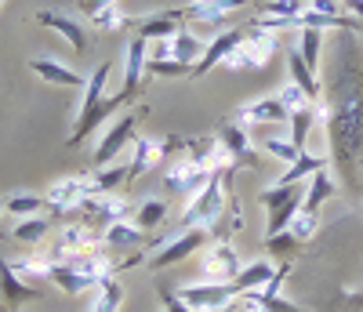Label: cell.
Wrapping results in <instances>:
<instances>
[{
    "mask_svg": "<svg viewBox=\"0 0 363 312\" xmlns=\"http://www.w3.org/2000/svg\"><path fill=\"white\" fill-rule=\"evenodd\" d=\"M327 99L320 116L327 123L330 167L352 196H363V40L359 33L335 37V62L327 73Z\"/></svg>",
    "mask_w": 363,
    "mask_h": 312,
    "instance_id": "cell-1",
    "label": "cell"
},
{
    "mask_svg": "<svg viewBox=\"0 0 363 312\" xmlns=\"http://www.w3.org/2000/svg\"><path fill=\"white\" fill-rule=\"evenodd\" d=\"M225 204H233V171L215 174L203 189H196L193 196H186V214H182V229L186 225H200L207 233L222 229V214Z\"/></svg>",
    "mask_w": 363,
    "mask_h": 312,
    "instance_id": "cell-2",
    "label": "cell"
},
{
    "mask_svg": "<svg viewBox=\"0 0 363 312\" xmlns=\"http://www.w3.org/2000/svg\"><path fill=\"white\" fill-rule=\"evenodd\" d=\"M277 48H280L277 33H265V29L247 26V37L240 40V48L222 62V66L233 69V73H240V69H265V66H269V58L277 55Z\"/></svg>",
    "mask_w": 363,
    "mask_h": 312,
    "instance_id": "cell-3",
    "label": "cell"
},
{
    "mask_svg": "<svg viewBox=\"0 0 363 312\" xmlns=\"http://www.w3.org/2000/svg\"><path fill=\"white\" fill-rule=\"evenodd\" d=\"M142 116H145V106H135V109H128L120 120L109 123L106 135H102L99 145H95V160H99V167H109L116 156L138 138V120H142Z\"/></svg>",
    "mask_w": 363,
    "mask_h": 312,
    "instance_id": "cell-4",
    "label": "cell"
},
{
    "mask_svg": "<svg viewBox=\"0 0 363 312\" xmlns=\"http://www.w3.org/2000/svg\"><path fill=\"white\" fill-rule=\"evenodd\" d=\"M73 214H80V225L95 229V233L102 236L113 222H124V218H128V204L116 200L113 193H106V196H87Z\"/></svg>",
    "mask_w": 363,
    "mask_h": 312,
    "instance_id": "cell-5",
    "label": "cell"
},
{
    "mask_svg": "<svg viewBox=\"0 0 363 312\" xmlns=\"http://www.w3.org/2000/svg\"><path fill=\"white\" fill-rule=\"evenodd\" d=\"M207 229H200V225H186V229H178L160 251L153 255V269L160 272V269H171V265H178V262H186L189 255H196L200 247L207 243Z\"/></svg>",
    "mask_w": 363,
    "mask_h": 312,
    "instance_id": "cell-6",
    "label": "cell"
},
{
    "mask_svg": "<svg viewBox=\"0 0 363 312\" xmlns=\"http://www.w3.org/2000/svg\"><path fill=\"white\" fill-rule=\"evenodd\" d=\"M236 294H240L236 284H215V279H207V284H186V287L178 291V298L186 301L189 308H196V312H218Z\"/></svg>",
    "mask_w": 363,
    "mask_h": 312,
    "instance_id": "cell-7",
    "label": "cell"
},
{
    "mask_svg": "<svg viewBox=\"0 0 363 312\" xmlns=\"http://www.w3.org/2000/svg\"><path fill=\"white\" fill-rule=\"evenodd\" d=\"M240 269H244V262H240V251L229 240H218L203 251V272L215 279V284H233L240 276Z\"/></svg>",
    "mask_w": 363,
    "mask_h": 312,
    "instance_id": "cell-8",
    "label": "cell"
},
{
    "mask_svg": "<svg viewBox=\"0 0 363 312\" xmlns=\"http://www.w3.org/2000/svg\"><path fill=\"white\" fill-rule=\"evenodd\" d=\"M99 243H102V236H99L95 229L69 225V229L58 233V240H55V247H51V262H73V258H80V255H87V251H99Z\"/></svg>",
    "mask_w": 363,
    "mask_h": 312,
    "instance_id": "cell-9",
    "label": "cell"
},
{
    "mask_svg": "<svg viewBox=\"0 0 363 312\" xmlns=\"http://www.w3.org/2000/svg\"><path fill=\"white\" fill-rule=\"evenodd\" d=\"M284 120H291V113H287V106L277 95L255 99V102L236 109V123H240V128H269V123H284Z\"/></svg>",
    "mask_w": 363,
    "mask_h": 312,
    "instance_id": "cell-10",
    "label": "cell"
},
{
    "mask_svg": "<svg viewBox=\"0 0 363 312\" xmlns=\"http://www.w3.org/2000/svg\"><path fill=\"white\" fill-rule=\"evenodd\" d=\"M211 178H215V174H211L207 167H200V164H193L189 160V156H182V160L164 174V185H167V189L171 193H182V196H193L196 189H203V185L211 182Z\"/></svg>",
    "mask_w": 363,
    "mask_h": 312,
    "instance_id": "cell-11",
    "label": "cell"
},
{
    "mask_svg": "<svg viewBox=\"0 0 363 312\" xmlns=\"http://www.w3.org/2000/svg\"><path fill=\"white\" fill-rule=\"evenodd\" d=\"M37 26L55 29V33L62 37L73 51H87V29H84V22H80V18H73V15H66V11L48 8V11H37Z\"/></svg>",
    "mask_w": 363,
    "mask_h": 312,
    "instance_id": "cell-12",
    "label": "cell"
},
{
    "mask_svg": "<svg viewBox=\"0 0 363 312\" xmlns=\"http://www.w3.org/2000/svg\"><path fill=\"white\" fill-rule=\"evenodd\" d=\"M244 37H247V29H225V33H218L215 40H207V51L193 66V77H207L215 66H222V62L240 48V40H244Z\"/></svg>",
    "mask_w": 363,
    "mask_h": 312,
    "instance_id": "cell-13",
    "label": "cell"
},
{
    "mask_svg": "<svg viewBox=\"0 0 363 312\" xmlns=\"http://www.w3.org/2000/svg\"><path fill=\"white\" fill-rule=\"evenodd\" d=\"M87 196H91L87 178H62V182H55L51 189H48V207L55 214H73Z\"/></svg>",
    "mask_w": 363,
    "mask_h": 312,
    "instance_id": "cell-14",
    "label": "cell"
},
{
    "mask_svg": "<svg viewBox=\"0 0 363 312\" xmlns=\"http://www.w3.org/2000/svg\"><path fill=\"white\" fill-rule=\"evenodd\" d=\"M145 62H149V40L135 37L128 44V55H124V87H120V95L124 102H131L142 87V77H145Z\"/></svg>",
    "mask_w": 363,
    "mask_h": 312,
    "instance_id": "cell-15",
    "label": "cell"
},
{
    "mask_svg": "<svg viewBox=\"0 0 363 312\" xmlns=\"http://www.w3.org/2000/svg\"><path fill=\"white\" fill-rule=\"evenodd\" d=\"M240 8H247V0H189V4L182 8V18H186V22L215 26L218 18H229Z\"/></svg>",
    "mask_w": 363,
    "mask_h": 312,
    "instance_id": "cell-16",
    "label": "cell"
},
{
    "mask_svg": "<svg viewBox=\"0 0 363 312\" xmlns=\"http://www.w3.org/2000/svg\"><path fill=\"white\" fill-rule=\"evenodd\" d=\"M182 26H186V18H182V8L153 11V15H142V18H138V37H142V40H171Z\"/></svg>",
    "mask_w": 363,
    "mask_h": 312,
    "instance_id": "cell-17",
    "label": "cell"
},
{
    "mask_svg": "<svg viewBox=\"0 0 363 312\" xmlns=\"http://www.w3.org/2000/svg\"><path fill=\"white\" fill-rule=\"evenodd\" d=\"M48 279L62 291V294H80V291H91V287H99V279H91L87 272H80L77 265L69 262H51L48 265Z\"/></svg>",
    "mask_w": 363,
    "mask_h": 312,
    "instance_id": "cell-18",
    "label": "cell"
},
{
    "mask_svg": "<svg viewBox=\"0 0 363 312\" xmlns=\"http://www.w3.org/2000/svg\"><path fill=\"white\" fill-rule=\"evenodd\" d=\"M29 69H33L44 84H55V87H87V80L77 69L62 66V62H55V58H29Z\"/></svg>",
    "mask_w": 363,
    "mask_h": 312,
    "instance_id": "cell-19",
    "label": "cell"
},
{
    "mask_svg": "<svg viewBox=\"0 0 363 312\" xmlns=\"http://www.w3.org/2000/svg\"><path fill=\"white\" fill-rule=\"evenodd\" d=\"M0 294H4V301H8L11 308H18L22 301H33V298H37V287H29L26 279L15 272V265L0 258Z\"/></svg>",
    "mask_w": 363,
    "mask_h": 312,
    "instance_id": "cell-20",
    "label": "cell"
},
{
    "mask_svg": "<svg viewBox=\"0 0 363 312\" xmlns=\"http://www.w3.org/2000/svg\"><path fill=\"white\" fill-rule=\"evenodd\" d=\"M335 193H338V185H335V174H330V167H323V171H316V174H309V182H306V211H313V214H320V207L327 204V200H335Z\"/></svg>",
    "mask_w": 363,
    "mask_h": 312,
    "instance_id": "cell-21",
    "label": "cell"
},
{
    "mask_svg": "<svg viewBox=\"0 0 363 312\" xmlns=\"http://www.w3.org/2000/svg\"><path fill=\"white\" fill-rule=\"evenodd\" d=\"M218 138H222V145L229 149V156H233L236 167H240V164H255V145H251V138H247V128H240V123L233 120V123H225V128L218 131Z\"/></svg>",
    "mask_w": 363,
    "mask_h": 312,
    "instance_id": "cell-22",
    "label": "cell"
},
{
    "mask_svg": "<svg viewBox=\"0 0 363 312\" xmlns=\"http://www.w3.org/2000/svg\"><path fill=\"white\" fill-rule=\"evenodd\" d=\"M323 167H330V156H316V152H306V149H301V152H298V160L287 164V171L277 178V185L309 182V174H316V171H323Z\"/></svg>",
    "mask_w": 363,
    "mask_h": 312,
    "instance_id": "cell-23",
    "label": "cell"
},
{
    "mask_svg": "<svg viewBox=\"0 0 363 312\" xmlns=\"http://www.w3.org/2000/svg\"><path fill=\"white\" fill-rule=\"evenodd\" d=\"M160 160H164V152H160V142H153V138L138 135V138H135V160L128 164V182L142 178L145 171H153V167H157Z\"/></svg>",
    "mask_w": 363,
    "mask_h": 312,
    "instance_id": "cell-24",
    "label": "cell"
},
{
    "mask_svg": "<svg viewBox=\"0 0 363 312\" xmlns=\"http://www.w3.org/2000/svg\"><path fill=\"white\" fill-rule=\"evenodd\" d=\"M287 69H291V80L309 95V102H320V99H323V84H320V77L306 66V58H301L298 51H287Z\"/></svg>",
    "mask_w": 363,
    "mask_h": 312,
    "instance_id": "cell-25",
    "label": "cell"
},
{
    "mask_svg": "<svg viewBox=\"0 0 363 312\" xmlns=\"http://www.w3.org/2000/svg\"><path fill=\"white\" fill-rule=\"evenodd\" d=\"M203 51H207V40H200L196 33H189V26H182L178 33L171 37V55L178 62H186V66H196V62L203 58Z\"/></svg>",
    "mask_w": 363,
    "mask_h": 312,
    "instance_id": "cell-26",
    "label": "cell"
},
{
    "mask_svg": "<svg viewBox=\"0 0 363 312\" xmlns=\"http://www.w3.org/2000/svg\"><path fill=\"white\" fill-rule=\"evenodd\" d=\"M124 182H128V164H109V167H99L87 178V189H91V196H106Z\"/></svg>",
    "mask_w": 363,
    "mask_h": 312,
    "instance_id": "cell-27",
    "label": "cell"
},
{
    "mask_svg": "<svg viewBox=\"0 0 363 312\" xmlns=\"http://www.w3.org/2000/svg\"><path fill=\"white\" fill-rule=\"evenodd\" d=\"M272 276H277V269H272L269 262H251V265L240 269V276L233 279V284H236L240 294H247V291H262Z\"/></svg>",
    "mask_w": 363,
    "mask_h": 312,
    "instance_id": "cell-28",
    "label": "cell"
},
{
    "mask_svg": "<svg viewBox=\"0 0 363 312\" xmlns=\"http://www.w3.org/2000/svg\"><path fill=\"white\" fill-rule=\"evenodd\" d=\"M102 240L109 243V247H124V251H131V247H142L145 243V233L135 225V222H113L106 233H102Z\"/></svg>",
    "mask_w": 363,
    "mask_h": 312,
    "instance_id": "cell-29",
    "label": "cell"
},
{
    "mask_svg": "<svg viewBox=\"0 0 363 312\" xmlns=\"http://www.w3.org/2000/svg\"><path fill=\"white\" fill-rule=\"evenodd\" d=\"M316 116H320V106H316V102H309V106H301V109L291 113V142H294L298 149H306V138H309V131H313Z\"/></svg>",
    "mask_w": 363,
    "mask_h": 312,
    "instance_id": "cell-30",
    "label": "cell"
},
{
    "mask_svg": "<svg viewBox=\"0 0 363 312\" xmlns=\"http://www.w3.org/2000/svg\"><path fill=\"white\" fill-rule=\"evenodd\" d=\"M91 22H95L102 33H120V29H128L131 22H138L135 15H128V11H120L116 4H106V8H99V11H91L87 15Z\"/></svg>",
    "mask_w": 363,
    "mask_h": 312,
    "instance_id": "cell-31",
    "label": "cell"
},
{
    "mask_svg": "<svg viewBox=\"0 0 363 312\" xmlns=\"http://www.w3.org/2000/svg\"><path fill=\"white\" fill-rule=\"evenodd\" d=\"M301 58H306V66L316 73L320 69V51H323V33H320V29H298V48H294Z\"/></svg>",
    "mask_w": 363,
    "mask_h": 312,
    "instance_id": "cell-32",
    "label": "cell"
},
{
    "mask_svg": "<svg viewBox=\"0 0 363 312\" xmlns=\"http://www.w3.org/2000/svg\"><path fill=\"white\" fill-rule=\"evenodd\" d=\"M95 291H99V298H95V308L91 312H120V305H124V287H120L116 276H106Z\"/></svg>",
    "mask_w": 363,
    "mask_h": 312,
    "instance_id": "cell-33",
    "label": "cell"
},
{
    "mask_svg": "<svg viewBox=\"0 0 363 312\" xmlns=\"http://www.w3.org/2000/svg\"><path fill=\"white\" fill-rule=\"evenodd\" d=\"M164 218H167V204L164 200H142L138 211H135V225L142 233H153L164 225Z\"/></svg>",
    "mask_w": 363,
    "mask_h": 312,
    "instance_id": "cell-34",
    "label": "cell"
},
{
    "mask_svg": "<svg viewBox=\"0 0 363 312\" xmlns=\"http://www.w3.org/2000/svg\"><path fill=\"white\" fill-rule=\"evenodd\" d=\"M48 229H51V222L44 214H33V218H22V222H15V240L18 243H40L44 236H48Z\"/></svg>",
    "mask_w": 363,
    "mask_h": 312,
    "instance_id": "cell-35",
    "label": "cell"
},
{
    "mask_svg": "<svg viewBox=\"0 0 363 312\" xmlns=\"http://www.w3.org/2000/svg\"><path fill=\"white\" fill-rule=\"evenodd\" d=\"M4 211H8V214H18V218H33V214L51 211V207H48V196H29V193H22V196H11V200L4 204Z\"/></svg>",
    "mask_w": 363,
    "mask_h": 312,
    "instance_id": "cell-36",
    "label": "cell"
},
{
    "mask_svg": "<svg viewBox=\"0 0 363 312\" xmlns=\"http://www.w3.org/2000/svg\"><path fill=\"white\" fill-rule=\"evenodd\" d=\"M316 225H320V218H316L313 211H306V207H301V211L291 218L287 233L294 236V243H306V240H313V236H316Z\"/></svg>",
    "mask_w": 363,
    "mask_h": 312,
    "instance_id": "cell-37",
    "label": "cell"
},
{
    "mask_svg": "<svg viewBox=\"0 0 363 312\" xmlns=\"http://www.w3.org/2000/svg\"><path fill=\"white\" fill-rule=\"evenodd\" d=\"M306 8H309L306 0H265V4H258V11L272 18H298Z\"/></svg>",
    "mask_w": 363,
    "mask_h": 312,
    "instance_id": "cell-38",
    "label": "cell"
},
{
    "mask_svg": "<svg viewBox=\"0 0 363 312\" xmlns=\"http://www.w3.org/2000/svg\"><path fill=\"white\" fill-rule=\"evenodd\" d=\"M262 152H269L272 160H280V164H294L301 149H298L291 138H265V142H262Z\"/></svg>",
    "mask_w": 363,
    "mask_h": 312,
    "instance_id": "cell-39",
    "label": "cell"
},
{
    "mask_svg": "<svg viewBox=\"0 0 363 312\" xmlns=\"http://www.w3.org/2000/svg\"><path fill=\"white\" fill-rule=\"evenodd\" d=\"M145 73H149V77L171 80V77H189L193 69L186 66V62H178V58H164V62H145Z\"/></svg>",
    "mask_w": 363,
    "mask_h": 312,
    "instance_id": "cell-40",
    "label": "cell"
},
{
    "mask_svg": "<svg viewBox=\"0 0 363 312\" xmlns=\"http://www.w3.org/2000/svg\"><path fill=\"white\" fill-rule=\"evenodd\" d=\"M277 99L287 106V113H294V109H301V106H309V95H306V91H301L294 80H287V84L277 91Z\"/></svg>",
    "mask_w": 363,
    "mask_h": 312,
    "instance_id": "cell-41",
    "label": "cell"
},
{
    "mask_svg": "<svg viewBox=\"0 0 363 312\" xmlns=\"http://www.w3.org/2000/svg\"><path fill=\"white\" fill-rule=\"evenodd\" d=\"M258 305H262V312H309V308H301V305H291L284 294H258Z\"/></svg>",
    "mask_w": 363,
    "mask_h": 312,
    "instance_id": "cell-42",
    "label": "cell"
},
{
    "mask_svg": "<svg viewBox=\"0 0 363 312\" xmlns=\"http://www.w3.org/2000/svg\"><path fill=\"white\" fill-rule=\"evenodd\" d=\"M160 301H164V312H196V308H189L186 301L178 298V291H167V287L160 291Z\"/></svg>",
    "mask_w": 363,
    "mask_h": 312,
    "instance_id": "cell-43",
    "label": "cell"
},
{
    "mask_svg": "<svg viewBox=\"0 0 363 312\" xmlns=\"http://www.w3.org/2000/svg\"><path fill=\"white\" fill-rule=\"evenodd\" d=\"M309 8L320 15H345V0H309Z\"/></svg>",
    "mask_w": 363,
    "mask_h": 312,
    "instance_id": "cell-44",
    "label": "cell"
},
{
    "mask_svg": "<svg viewBox=\"0 0 363 312\" xmlns=\"http://www.w3.org/2000/svg\"><path fill=\"white\" fill-rule=\"evenodd\" d=\"M338 298H342L345 308H363V287H349V291H342Z\"/></svg>",
    "mask_w": 363,
    "mask_h": 312,
    "instance_id": "cell-45",
    "label": "cell"
},
{
    "mask_svg": "<svg viewBox=\"0 0 363 312\" xmlns=\"http://www.w3.org/2000/svg\"><path fill=\"white\" fill-rule=\"evenodd\" d=\"M106 4H116V0H80V11L91 15V11H99V8H106Z\"/></svg>",
    "mask_w": 363,
    "mask_h": 312,
    "instance_id": "cell-46",
    "label": "cell"
},
{
    "mask_svg": "<svg viewBox=\"0 0 363 312\" xmlns=\"http://www.w3.org/2000/svg\"><path fill=\"white\" fill-rule=\"evenodd\" d=\"M345 15H352V18L363 22V0H345Z\"/></svg>",
    "mask_w": 363,
    "mask_h": 312,
    "instance_id": "cell-47",
    "label": "cell"
},
{
    "mask_svg": "<svg viewBox=\"0 0 363 312\" xmlns=\"http://www.w3.org/2000/svg\"><path fill=\"white\" fill-rule=\"evenodd\" d=\"M0 211H4V207H0ZM0 218H4V214H0ZM0 236H4V225H0Z\"/></svg>",
    "mask_w": 363,
    "mask_h": 312,
    "instance_id": "cell-48",
    "label": "cell"
},
{
    "mask_svg": "<svg viewBox=\"0 0 363 312\" xmlns=\"http://www.w3.org/2000/svg\"><path fill=\"white\" fill-rule=\"evenodd\" d=\"M11 312H18V308H11Z\"/></svg>",
    "mask_w": 363,
    "mask_h": 312,
    "instance_id": "cell-49",
    "label": "cell"
},
{
    "mask_svg": "<svg viewBox=\"0 0 363 312\" xmlns=\"http://www.w3.org/2000/svg\"><path fill=\"white\" fill-rule=\"evenodd\" d=\"M160 312H164V308H160Z\"/></svg>",
    "mask_w": 363,
    "mask_h": 312,
    "instance_id": "cell-50",
    "label": "cell"
}]
</instances>
